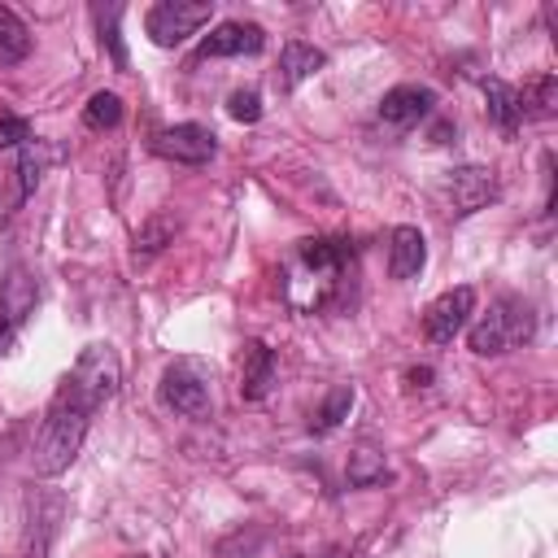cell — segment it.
Listing matches in <instances>:
<instances>
[{
  "label": "cell",
  "instance_id": "20",
  "mask_svg": "<svg viewBox=\"0 0 558 558\" xmlns=\"http://www.w3.org/2000/svg\"><path fill=\"white\" fill-rule=\"evenodd\" d=\"M118 17H122V4H96V22H100V39H105V48H109V57H113V65L118 70H126V48H122V35H118Z\"/></svg>",
  "mask_w": 558,
  "mask_h": 558
},
{
  "label": "cell",
  "instance_id": "25",
  "mask_svg": "<svg viewBox=\"0 0 558 558\" xmlns=\"http://www.w3.org/2000/svg\"><path fill=\"white\" fill-rule=\"evenodd\" d=\"M432 379H436L432 366H410V371H405V384H410V388H427Z\"/></svg>",
  "mask_w": 558,
  "mask_h": 558
},
{
  "label": "cell",
  "instance_id": "17",
  "mask_svg": "<svg viewBox=\"0 0 558 558\" xmlns=\"http://www.w3.org/2000/svg\"><path fill=\"white\" fill-rule=\"evenodd\" d=\"M349 410H353V388H349V384H336V388L327 392V401L318 405V414L310 418V432H318V436L336 432V427L349 418Z\"/></svg>",
  "mask_w": 558,
  "mask_h": 558
},
{
  "label": "cell",
  "instance_id": "15",
  "mask_svg": "<svg viewBox=\"0 0 558 558\" xmlns=\"http://www.w3.org/2000/svg\"><path fill=\"white\" fill-rule=\"evenodd\" d=\"M514 96H519V113L523 118H549L558 109V78L554 74H536L523 87H514Z\"/></svg>",
  "mask_w": 558,
  "mask_h": 558
},
{
  "label": "cell",
  "instance_id": "4",
  "mask_svg": "<svg viewBox=\"0 0 558 558\" xmlns=\"http://www.w3.org/2000/svg\"><path fill=\"white\" fill-rule=\"evenodd\" d=\"M161 401L187 418L209 414V366L201 357H174L161 375Z\"/></svg>",
  "mask_w": 558,
  "mask_h": 558
},
{
  "label": "cell",
  "instance_id": "16",
  "mask_svg": "<svg viewBox=\"0 0 558 558\" xmlns=\"http://www.w3.org/2000/svg\"><path fill=\"white\" fill-rule=\"evenodd\" d=\"M26 52H31V26L0 4V65H17L26 61Z\"/></svg>",
  "mask_w": 558,
  "mask_h": 558
},
{
  "label": "cell",
  "instance_id": "11",
  "mask_svg": "<svg viewBox=\"0 0 558 558\" xmlns=\"http://www.w3.org/2000/svg\"><path fill=\"white\" fill-rule=\"evenodd\" d=\"M275 353L262 340H244L240 344V397L244 401H262L275 388Z\"/></svg>",
  "mask_w": 558,
  "mask_h": 558
},
{
  "label": "cell",
  "instance_id": "6",
  "mask_svg": "<svg viewBox=\"0 0 558 558\" xmlns=\"http://www.w3.org/2000/svg\"><path fill=\"white\" fill-rule=\"evenodd\" d=\"M497 196V174L488 166H458L440 179V201L449 205V214L466 218L475 209H484Z\"/></svg>",
  "mask_w": 558,
  "mask_h": 558
},
{
  "label": "cell",
  "instance_id": "7",
  "mask_svg": "<svg viewBox=\"0 0 558 558\" xmlns=\"http://www.w3.org/2000/svg\"><path fill=\"white\" fill-rule=\"evenodd\" d=\"M153 153L179 166H205L218 153V135L201 122H179V126H161L153 135Z\"/></svg>",
  "mask_w": 558,
  "mask_h": 558
},
{
  "label": "cell",
  "instance_id": "12",
  "mask_svg": "<svg viewBox=\"0 0 558 558\" xmlns=\"http://www.w3.org/2000/svg\"><path fill=\"white\" fill-rule=\"evenodd\" d=\"M323 65H327V52H323V48H314V44H305V39H292V44H283L275 83H279V92H292V87H301L305 78H314Z\"/></svg>",
  "mask_w": 558,
  "mask_h": 558
},
{
  "label": "cell",
  "instance_id": "27",
  "mask_svg": "<svg viewBox=\"0 0 558 558\" xmlns=\"http://www.w3.org/2000/svg\"><path fill=\"white\" fill-rule=\"evenodd\" d=\"M135 558H144V554H135Z\"/></svg>",
  "mask_w": 558,
  "mask_h": 558
},
{
  "label": "cell",
  "instance_id": "18",
  "mask_svg": "<svg viewBox=\"0 0 558 558\" xmlns=\"http://www.w3.org/2000/svg\"><path fill=\"white\" fill-rule=\"evenodd\" d=\"M344 480H349L353 488H375V484H384V480H388L384 453H375V449H353V453H349V466H344Z\"/></svg>",
  "mask_w": 558,
  "mask_h": 558
},
{
  "label": "cell",
  "instance_id": "19",
  "mask_svg": "<svg viewBox=\"0 0 558 558\" xmlns=\"http://www.w3.org/2000/svg\"><path fill=\"white\" fill-rule=\"evenodd\" d=\"M83 122H87L92 131H113V126L122 122V100H118V92H96V96L83 105Z\"/></svg>",
  "mask_w": 558,
  "mask_h": 558
},
{
  "label": "cell",
  "instance_id": "10",
  "mask_svg": "<svg viewBox=\"0 0 558 558\" xmlns=\"http://www.w3.org/2000/svg\"><path fill=\"white\" fill-rule=\"evenodd\" d=\"M266 48V31L257 22H218L201 39V57H253Z\"/></svg>",
  "mask_w": 558,
  "mask_h": 558
},
{
  "label": "cell",
  "instance_id": "9",
  "mask_svg": "<svg viewBox=\"0 0 558 558\" xmlns=\"http://www.w3.org/2000/svg\"><path fill=\"white\" fill-rule=\"evenodd\" d=\"M432 109H436V92H432V87L401 83V87L384 92V100H379V122H384V126H397V131H410V126H418Z\"/></svg>",
  "mask_w": 558,
  "mask_h": 558
},
{
  "label": "cell",
  "instance_id": "21",
  "mask_svg": "<svg viewBox=\"0 0 558 558\" xmlns=\"http://www.w3.org/2000/svg\"><path fill=\"white\" fill-rule=\"evenodd\" d=\"M17 174H22V192H17V196H31V192L39 187V174H44V153H39V144H35V140H31V144H22Z\"/></svg>",
  "mask_w": 558,
  "mask_h": 558
},
{
  "label": "cell",
  "instance_id": "14",
  "mask_svg": "<svg viewBox=\"0 0 558 558\" xmlns=\"http://www.w3.org/2000/svg\"><path fill=\"white\" fill-rule=\"evenodd\" d=\"M484 100H488V118H493V126H497L501 135H514V131H519V122H523L514 87H510V83H501V78H484Z\"/></svg>",
  "mask_w": 558,
  "mask_h": 558
},
{
  "label": "cell",
  "instance_id": "2",
  "mask_svg": "<svg viewBox=\"0 0 558 558\" xmlns=\"http://www.w3.org/2000/svg\"><path fill=\"white\" fill-rule=\"evenodd\" d=\"M349 266V244L344 240H301L292 262H288V275H283V296L296 314H314L323 310L336 288H340V275Z\"/></svg>",
  "mask_w": 558,
  "mask_h": 558
},
{
  "label": "cell",
  "instance_id": "22",
  "mask_svg": "<svg viewBox=\"0 0 558 558\" xmlns=\"http://www.w3.org/2000/svg\"><path fill=\"white\" fill-rule=\"evenodd\" d=\"M227 113H231L235 122H257V118H262V92H257V87L231 92V96H227Z\"/></svg>",
  "mask_w": 558,
  "mask_h": 558
},
{
  "label": "cell",
  "instance_id": "8",
  "mask_svg": "<svg viewBox=\"0 0 558 558\" xmlns=\"http://www.w3.org/2000/svg\"><path fill=\"white\" fill-rule=\"evenodd\" d=\"M471 314H475V288H449V292H440L432 305H427V314H423V327H427V340L432 344H453V336L471 323Z\"/></svg>",
  "mask_w": 558,
  "mask_h": 558
},
{
  "label": "cell",
  "instance_id": "26",
  "mask_svg": "<svg viewBox=\"0 0 558 558\" xmlns=\"http://www.w3.org/2000/svg\"><path fill=\"white\" fill-rule=\"evenodd\" d=\"M9 344H13V318H9L4 310H0V353H4Z\"/></svg>",
  "mask_w": 558,
  "mask_h": 558
},
{
  "label": "cell",
  "instance_id": "13",
  "mask_svg": "<svg viewBox=\"0 0 558 558\" xmlns=\"http://www.w3.org/2000/svg\"><path fill=\"white\" fill-rule=\"evenodd\" d=\"M427 266V240L418 227H397L392 244H388V275L392 279H418V270Z\"/></svg>",
  "mask_w": 558,
  "mask_h": 558
},
{
  "label": "cell",
  "instance_id": "3",
  "mask_svg": "<svg viewBox=\"0 0 558 558\" xmlns=\"http://www.w3.org/2000/svg\"><path fill=\"white\" fill-rule=\"evenodd\" d=\"M532 331H536L532 305H527L523 296H501V301L471 327L466 344H471V353H480V357H497V353H506V349L527 344Z\"/></svg>",
  "mask_w": 558,
  "mask_h": 558
},
{
  "label": "cell",
  "instance_id": "1",
  "mask_svg": "<svg viewBox=\"0 0 558 558\" xmlns=\"http://www.w3.org/2000/svg\"><path fill=\"white\" fill-rule=\"evenodd\" d=\"M122 384V362L109 344H87L70 375L61 379L57 397L48 401V414H44V432H39V445H35V475H61L78 449H83V436L92 427V414L113 401Z\"/></svg>",
  "mask_w": 558,
  "mask_h": 558
},
{
  "label": "cell",
  "instance_id": "5",
  "mask_svg": "<svg viewBox=\"0 0 558 558\" xmlns=\"http://www.w3.org/2000/svg\"><path fill=\"white\" fill-rule=\"evenodd\" d=\"M209 17H214V0H161V4L148 9L144 31L157 48H174L187 35H196Z\"/></svg>",
  "mask_w": 558,
  "mask_h": 558
},
{
  "label": "cell",
  "instance_id": "23",
  "mask_svg": "<svg viewBox=\"0 0 558 558\" xmlns=\"http://www.w3.org/2000/svg\"><path fill=\"white\" fill-rule=\"evenodd\" d=\"M174 235V222H166V218H153L140 235H135V244L144 248V253H157V248H166V240Z\"/></svg>",
  "mask_w": 558,
  "mask_h": 558
},
{
  "label": "cell",
  "instance_id": "24",
  "mask_svg": "<svg viewBox=\"0 0 558 558\" xmlns=\"http://www.w3.org/2000/svg\"><path fill=\"white\" fill-rule=\"evenodd\" d=\"M31 122L26 118H4L0 122V148H13V144H31Z\"/></svg>",
  "mask_w": 558,
  "mask_h": 558
}]
</instances>
